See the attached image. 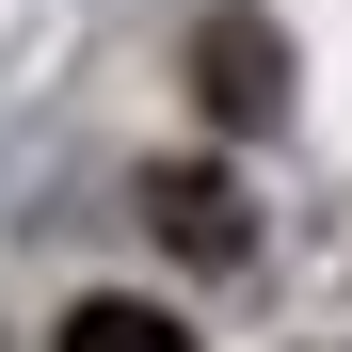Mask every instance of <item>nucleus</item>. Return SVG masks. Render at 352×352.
Segmentation results:
<instances>
[{"label":"nucleus","instance_id":"obj_3","mask_svg":"<svg viewBox=\"0 0 352 352\" xmlns=\"http://www.w3.org/2000/svg\"><path fill=\"white\" fill-rule=\"evenodd\" d=\"M65 352H192V336H176L160 305H80V320H65Z\"/></svg>","mask_w":352,"mask_h":352},{"label":"nucleus","instance_id":"obj_2","mask_svg":"<svg viewBox=\"0 0 352 352\" xmlns=\"http://www.w3.org/2000/svg\"><path fill=\"white\" fill-rule=\"evenodd\" d=\"M160 224L192 256H241V192H224V176H160Z\"/></svg>","mask_w":352,"mask_h":352},{"label":"nucleus","instance_id":"obj_1","mask_svg":"<svg viewBox=\"0 0 352 352\" xmlns=\"http://www.w3.org/2000/svg\"><path fill=\"white\" fill-rule=\"evenodd\" d=\"M192 80H208L224 129H272V112H288V32L272 16H208L192 32Z\"/></svg>","mask_w":352,"mask_h":352}]
</instances>
